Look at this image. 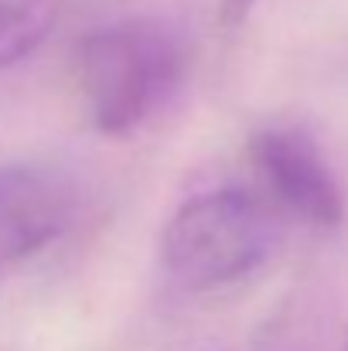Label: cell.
Returning a JSON list of instances; mask_svg holds the SVG:
<instances>
[{"mask_svg": "<svg viewBox=\"0 0 348 351\" xmlns=\"http://www.w3.org/2000/svg\"><path fill=\"white\" fill-rule=\"evenodd\" d=\"M185 79V45L161 21H119L76 48V82L93 126L106 136L137 130Z\"/></svg>", "mask_w": 348, "mask_h": 351, "instance_id": "cell-1", "label": "cell"}, {"mask_svg": "<svg viewBox=\"0 0 348 351\" xmlns=\"http://www.w3.org/2000/svg\"><path fill=\"white\" fill-rule=\"evenodd\" d=\"M273 245L270 208L239 188L185 202L161 235V263L185 290H216L249 276Z\"/></svg>", "mask_w": 348, "mask_h": 351, "instance_id": "cell-2", "label": "cell"}, {"mask_svg": "<svg viewBox=\"0 0 348 351\" xmlns=\"http://www.w3.org/2000/svg\"><path fill=\"white\" fill-rule=\"evenodd\" d=\"M249 160L266 195L294 219L314 229H335L345 215L342 188L314 147V140L290 126H266L249 140Z\"/></svg>", "mask_w": 348, "mask_h": 351, "instance_id": "cell-3", "label": "cell"}, {"mask_svg": "<svg viewBox=\"0 0 348 351\" xmlns=\"http://www.w3.org/2000/svg\"><path fill=\"white\" fill-rule=\"evenodd\" d=\"M79 208L72 178L48 164H0V266H14L69 232Z\"/></svg>", "mask_w": 348, "mask_h": 351, "instance_id": "cell-4", "label": "cell"}, {"mask_svg": "<svg viewBox=\"0 0 348 351\" xmlns=\"http://www.w3.org/2000/svg\"><path fill=\"white\" fill-rule=\"evenodd\" d=\"M62 0H0V72L24 62L55 27Z\"/></svg>", "mask_w": 348, "mask_h": 351, "instance_id": "cell-5", "label": "cell"}, {"mask_svg": "<svg viewBox=\"0 0 348 351\" xmlns=\"http://www.w3.org/2000/svg\"><path fill=\"white\" fill-rule=\"evenodd\" d=\"M253 0H222V21L226 24H239L246 14H249Z\"/></svg>", "mask_w": 348, "mask_h": 351, "instance_id": "cell-6", "label": "cell"}, {"mask_svg": "<svg viewBox=\"0 0 348 351\" xmlns=\"http://www.w3.org/2000/svg\"><path fill=\"white\" fill-rule=\"evenodd\" d=\"M345 351H348V348H345Z\"/></svg>", "mask_w": 348, "mask_h": 351, "instance_id": "cell-7", "label": "cell"}]
</instances>
